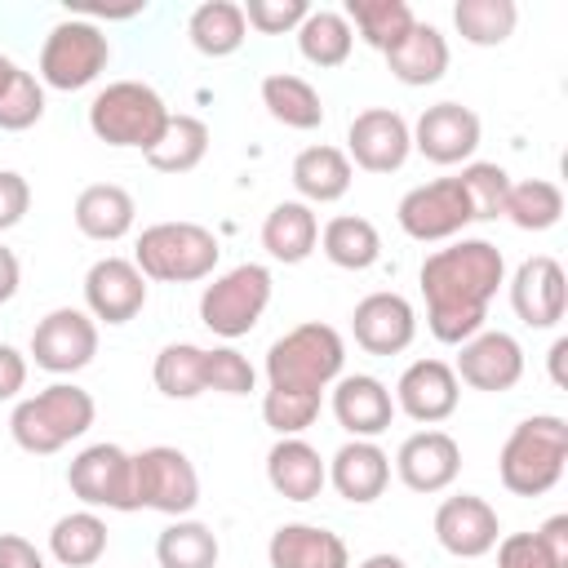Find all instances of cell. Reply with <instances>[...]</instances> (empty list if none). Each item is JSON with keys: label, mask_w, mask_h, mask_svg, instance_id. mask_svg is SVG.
Returning a JSON list of instances; mask_svg holds the SVG:
<instances>
[{"label": "cell", "mask_w": 568, "mask_h": 568, "mask_svg": "<svg viewBox=\"0 0 568 568\" xmlns=\"http://www.w3.org/2000/svg\"><path fill=\"white\" fill-rule=\"evenodd\" d=\"M453 373L470 390H488V395L515 390L524 377V346L506 328H479L475 337H466L457 346Z\"/></svg>", "instance_id": "obj_14"}, {"label": "cell", "mask_w": 568, "mask_h": 568, "mask_svg": "<svg viewBox=\"0 0 568 568\" xmlns=\"http://www.w3.org/2000/svg\"><path fill=\"white\" fill-rule=\"evenodd\" d=\"M40 115H44V84L31 71L18 67L13 80L0 93V129L4 133H22V129L40 124Z\"/></svg>", "instance_id": "obj_43"}, {"label": "cell", "mask_w": 568, "mask_h": 568, "mask_svg": "<svg viewBox=\"0 0 568 568\" xmlns=\"http://www.w3.org/2000/svg\"><path fill=\"white\" fill-rule=\"evenodd\" d=\"M31 209V182L18 169H0V231H13Z\"/></svg>", "instance_id": "obj_47"}, {"label": "cell", "mask_w": 568, "mask_h": 568, "mask_svg": "<svg viewBox=\"0 0 568 568\" xmlns=\"http://www.w3.org/2000/svg\"><path fill=\"white\" fill-rule=\"evenodd\" d=\"M49 555L62 568H93L106 555V524L98 510H71L49 528Z\"/></svg>", "instance_id": "obj_33"}, {"label": "cell", "mask_w": 568, "mask_h": 568, "mask_svg": "<svg viewBox=\"0 0 568 568\" xmlns=\"http://www.w3.org/2000/svg\"><path fill=\"white\" fill-rule=\"evenodd\" d=\"M13 71H18V62H13L9 53H0V93H4V84L13 80Z\"/></svg>", "instance_id": "obj_54"}, {"label": "cell", "mask_w": 568, "mask_h": 568, "mask_svg": "<svg viewBox=\"0 0 568 568\" xmlns=\"http://www.w3.org/2000/svg\"><path fill=\"white\" fill-rule=\"evenodd\" d=\"M355 568H408L399 555H390V550H377V555H368V559H359Z\"/></svg>", "instance_id": "obj_53"}, {"label": "cell", "mask_w": 568, "mask_h": 568, "mask_svg": "<svg viewBox=\"0 0 568 568\" xmlns=\"http://www.w3.org/2000/svg\"><path fill=\"white\" fill-rule=\"evenodd\" d=\"M413 129V151L426 155L430 164H470L475 151H479V138H484V124L470 106L462 102H435L417 115Z\"/></svg>", "instance_id": "obj_15"}, {"label": "cell", "mask_w": 568, "mask_h": 568, "mask_svg": "<svg viewBox=\"0 0 568 568\" xmlns=\"http://www.w3.org/2000/svg\"><path fill=\"white\" fill-rule=\"evenodd\" d=\"M262 106L275 124L297 129V133H311L324 124V102H320L315 84L293 75V71H271L262 80Z\"/></svg>", "instance_id": "obj_30"}, {"label": "cell", "mask_w": 568, "mask_h": 568, "mask_svg": "<svg viewBox=\"0 0 568 568\" xmlns=\"http://www.w3.org/2000/svg\"><path fill=\"white\" fill-rule=\"evenodd\" d=\"M71 217H75V231H80L84 240L115 244V240H124V235L133 231L138 204H133V195H129L120 182H93V186H84V191L75 195Z\"/></svg>", "instance_id": "obj_26"}, {"label": "cell", "mask_w": 568, "mask_h": 568, "mask_svg": "<svg viewBox=\"0 0 568 568\" xmlns=\"http://www.w3.org/2000/svg\"><path fill=\"white\" fill-rule=\"evenodd\" d=\"M564 466H568V422L559 413L524 417L497 453L501 488L515 497H546L564 479Z\"/></svg>", "instance_id": "obj_2"}, {"label": "cell", "mask_w": 568, "mask_h": 568, "mask_svg": "<svg viewBox=\"0 0 568 568\" xmlns=\"http://www.w3.org/2000/svg\"><path fill=\"white\" fill-rule=\"evenodd\" d=\"M222 244L200 222H155L133 244V266L155 284H195L217 271Z\"/></svg>", "instance_id": "obj_6"}, {"label": "cell", "mask_w": 568, "mask_h": 568, "mask_svg": "<svg viewBox=\"0 0 568 568\" xmlns=\"http://www.w3.org/2000/svg\"><path fill=\"white\" fill-rule=\"evenodd\" d=\"M501 537V519L497 510L475 497V493H457L444 497L435 510V541L453 555V559H484Z\"/></svg>", "instance_id": "obj_19"}, {"label": "cell", "mask_w": 568, "mask_h": 568, "mask_svg": "<svg viewBox=\"0 0 568 568\" xmlns=\"http://www.w3.org/2000/svg\"><path fill=\"white\" fill-rule=\"evenodd\" d=\"M98 417V404L84 386L75 382H53L27 399L13 404L9 413V435L22 453L31 457H49V453H62L71 439H80Z\"/></svg>", "instance_id": "obj_3"}, {"label": "cell", "mask_w": 568, "mask_h": 568, "mask_svg": "<svg viewBox=\"0 0 568 568\" xmlns=\"http://www.w3.org/2000/svg\"><path fill=\"white\" fill-rule=\"evenodd\" d=\"M564 355H568V337H555L550 346V382L564 386Z\"/></svg>", "instance_id": "obj_52"}, {"label": "cell", "mask_w": 568, "mask_h": 568, "mask_svg": "<svg viewBox=\"0 0 568 568\" xmlns=\"http://www.w3.org/2000/svg\"><path fill=\"white\" fill-rule=\"evenodd\" d=\"M271 568H351V550L333 528L320 524H280L266 541Z\"/></svg>", "instance_id": "obj_25"}, {"label": "cell", "mask_w": 568, "mask_h": 568, "mask_svg": "<svg viewBox=\"0 0 568 568\" xmlns=\"http://www.w3.org/2000/svg\"><path fill=\"white\" fill-rule=\"evenodd\" d=\"M133 501L138 510H160L169 519H186L200 506V470L173 444H151L133 453Z\"/></svg>", "instance_id": "obj_9"}, {"label": "cell", "mask_w": 568, "mask_h": 568, "mask_svg": "<svg viewBox=\"0 0 568 568\" xmlns=\"http://www.w3.org/2000/svg\"><path fill=\"white\" fill-rule=\"evenodd\" d=\"M457 182H462V191H466V200H470V217H475V222H497V217H501L506 191H510V173H506L501 164H493V160H470V164H462Z\"/></svg>", "instance_id": "obj_41"}, {"label": "cell", "mask_w": 568, "mask_h": 568, "mask_svg": "<svg viewBox=\"0 0 568 568\" xmlns=\"http://www.w3.org/2000/svg\"><path fill=\"white\" fill-rule=\"evenodd\" d=\"M346 368V342L333 324L306 320L271 342L266 351V386L275 390H311L324 395Z\"/></svg>", "instance_id": "obj_5"}, {"label": "cell", "mask_w": 568, "mask_h": 568, "mask_svg": "<svg viewBox=\"0 0 568 568\" xmlns=\"http://www.w3.org/2000/svg\"><path fill=\"white\" fill-rule=\"evenodd\" d=\"M351 333L368 355H399L417 337V311L404 293H368L351 311Z\"/></svg>", "instance_id": "obj_20"}, {"label": "cell", "mask_w": 568, "mask_h": 568, "mask_svg": "<svg viewBox=\"0 0 568 568\" xmlns=\"http://www.w3.org/2000/svg\"><path fill=\"white\" fill-rule=\"evenodd\" d=\"M320 248L342 271H368L382 257V231L359 213H337L320 226Z\"/></svg>", "instance_id": "obj_32"}, {"label": "cell", "mask_w": 568, "mask_h": 568, "mask_svg": "<svg viewBox=\"0 0 568 568\" xmlns=\"http://www.w3.org/2000/svg\"><path fill=\"white\" fill-rule=\"evenodd\" d=\"M293 36H297V53L320 71L342 67L355 49V31L337 9H311Z\"/></svg>", "instance_id": "obj_34"}, {"label": "cell", "mask_w": 568, "mask_h": 568, "mask_svg": "<svg viewBox=\"0 0 568 568\" xmlns=\"http://www.w3.org/2000/svg\"><path fill=\"white\" fill-rule=\"evenodd\" d=\"M186 36H191L195 53H204V58H231L248 40V22H244V9L235 0H204V4L191 9Z\"/></svg>", "instance_id": "obj_31"}, {"label": "cell", "mask_w": 568, "mask_h": 568, "mask_svg": "<svg viewBox=\"0 0 568 568\" xmlns=\"http://www.w3.org/2000/svg\"><path fill=\"white\" fill-rule=\"evenodd\" d=\"M320 399L324 395H311V390H275V386H266V395H262V422L280 439L284 435H302L320 417Z\"/></svg>", "instance_id": "obj_42"}, {"label": "cell", "mask_w": 568, "mask_h": 568, "mask_svg": "<svg viewBox=\"0 0 568 568\" xmlns=\"http://www.w3.org/2000/svg\"><path fill=\"white\" fill-rule=\"evenodd\" d=\"M275 293V280L262 262H240L222 275H213V284H204L200 293V324L226 342L244 337L257 328V320L266 315Z\"/></svg>", "instance_id": "obj_7"}, {"label": "cell", "mask_w": 568, "mask_h": 568, "mask_svg": "<svg viewBox=\"0 0 568 568\" xmlns=\"http://www.w3.org/2000/svg\"><path fill=\"white\" fill-rule=\"evenodd\" d=\"M27 386V355L9 342H0V404L18 399V390Z\"/></svg>", "instance_id": "obj_48"}, {"label": "cell", "mask_w": 568, "mask_h": 568, "mask_svg": "<svg viewBox=\"0 0 568 568\" xmlns=\"http://www.w3.org/2000/svg\"><path fill=\"white\" fill-rule=\"evenodd\" d=\"M169 102L146 80H111L89 102V133L115 151H151L169 124Z\"/></svg>", "instance_id": "obj_4"}, {"label": "cell", "mask_w": 568, "mask_h": 568, "mask_svg": "<svg viewBox=\"0 0 568 568\" xmlns=\"http://www.w3.org/2000/svg\"><path fill=\"white\" fill-rule=\"evenodd\" d=\"M395 222L408 240L439 244V240H457L475 217H470V200H466L462 182L457 178H435V182H422V186L404 191V200L395 204Z\"/></svg>", "instance_id": "obj_10"}, {"label": "cell", "mask_w": 568, "mask_h": 568, "mask_svg": "<svg viewBox=\"0 0 568 568\" xmlns=\"http://www.w3.org/2000/svg\"><path fill=\"white\" fill-rule=\"evenodd\" d=\"M382 58H386V67H390V75H395L399 84L426 89V84L444 80V71H448V40H444L439 27L413 22V31H408L395 49H386Z\"/></svg>", "instance_id": "obj_28"}, {"label": "cell", "mask_w": 568, "mask_h": 568, "mask_svg": "<svg viewBox=\"0 0 568 568\" xmlns=\"http://www.w3.org/2000/svg\"><path fill=\"white\" fill-rule=\"evenodd\" d=\"M67 484L89 510H124V515L138 510V501H133V453H124L120 444L80 448L67 466Z\"/></svg>", "instance_id": "obj_11"}, {"label": "cell", "mask_w": 568, "mask_h": 568, "mask_svg": "<svg viewBox=\"0 0 568 568\" xmlns=\"http://www.w3.org/2000/svg\"><path fill=\"white\" fill-rule=\"evenodd\" d=\"M0 568H44V555L22 532H0Z\"/></svg>", "instance_id": "obj_49"}, {"label": "cell", "mask_w": 568, "mask_h": 568, "mask_svg": "<svg viewBox=\"0 0 568 568\" xmlns=\"http://www.w3.org/2000/svg\"><path fill=\"white\" fill-rule=\"evenodd\" d=\"M217 532L200 519H173L155 537V564L160 568H217Z\"/></svg>", "instance_id": "obj_38"}, {"label": "cell", "mask_w": 568, "mask_h": 568, "mask_svg": "<svg viewBox=\"0 0 568 568\" xmlns=\"http://www.w3.org/2000/svg\"><path fill=\"white\" fill-rule=\"evenodd\" d=\"M510 311L528 328H555L568 311V275L550 253L524 257L510 275Z\"/></svg>", "instance_id": "obj_18"}, {"label": "cell", "mask_w": 568, "mask_h": 568, "mask_svg": "<svg viewBox=\"0 0 568 568\" xmlns=\"http://www.w3.org/2000/svg\"><path fill=\"white\" fill-rule=\"evenodd\" d=\"M532 537L541 541V550L550 555L555 568H568V515H550Z\"/></svg>", "instance_id": "obj_50"}, {"label": "cell", "mask_w": 568, "mask_h": 568, "mask_svg": "<svg viewBox=\"0 0 568 568\" xmlns=\"http://www.w3.org/2000/svg\"><path fill=\"white\" fill-rule=\"evenodd\" d=\"M519 4L515 0H457L453 4V27L466 44L475 49H497L515 36Z\"/></svg>", "instance_id": "obj_37"}, {"label": "cell", "mask_w": 568, "mask_h": 568, "mask_svg": "<svg viewBox=\"0 0 568 568\" xmlns=\"http://www.w3.org/2000/svg\"><path fill=\"white\" fill-rule=\"evenodd\" d=\"M209 155V124L200 120V115H169V124H164V133H160V142L146 151V164L155 169V173H191L200 160Z\"/></svg>", "instance_id": "obj_35"}, {"label": "cell", "mask_w": 568, "mask_h": 568, "mask_svg": "<svg viewBox=\"0 0 568 568\" xmlns=\"http://www.w3.org/2000/svg\"><path fill=\"white\" fill-rule=\"evenodd\" d=\"M342 18H346L351 31H355L368 49H377V53L395 49V44L413 31V22H417L404 0H346V13H342Z\"/></svg>", "instance_id": "obj_36"}, {"label": "cell", "mask_w": 568, "mask_h": 568, "mask_svg": "<svg viewBox=\"0 0 568 568\" xmlns=\"http://www.w3.org/2000/svg\"><path fill=\"white\" fill-rule=\"evenodd\" d=\"M395 413L422 422V426H439L457 413V399H462V382L453 373L448 359H413L399 382H395Z\"/></svg>", "instance_id": "obj_17"}, {"label": "cell", "mask_w": 568, "mask_h": 568, "mask_svg": "<svg viewBox=\"0 0 568 568\" xmlns=\"http://www.w3.org/2000/svg\"><path fill=\"white\" fill-rule=\"evenodd\" d=\"M146 306V275L133 266V257H98L84 271V311L98 324H129Z\"/></svg>", "instance_id": "obj_16"}, {"label": "cell", "mask_w": 568, "mask_h": 568, "mask_svg": "<svg viewBox=\"0 0 568 568\" xmlns=\"http://www.w3.org/2000/svg\"><path fill=\"white\" fill-rule=\"evenodd\" d=\"M493 550H497V568H555L532 532H506L497 537Z\"/></svg>", "instance_id": "obj_46"}, {"label": "cell", "mask_w": 568, "mask_h": 568, "mask_svg": "<svg viewBox=\"0 0 568 568\" xmlns=\"http://www.w3.org/2000/svg\"><path fill=\"white\" fill-rule=\"evenodd\" d=\"M413 155V129L390 106H368L346 124V160L364 173H395Z\"/></svg>", "instance_id": "obj_13"}, {"label": "cell", "mask_w": 568, "mask_h": 568, "mask_svg": "<svg viewBox=\"0 0 568 568\" xmlns=\"http://www.w3.org/2000/svg\"><path fill=\"white\" fill-rule=\"evenodd\" d=\"M501 217H510L519 231H550V226H559V217H564V191H559L550 178L510 182Z\"/></svg>", "instance_id": "obj_39"}, {"label": "cell", "mask_w": 568, "mask_h": 568, "mask_svg": "<svg viewBox=\"0 0 568 568\" xmlns=\"http://www.w3.org/2000/svg\"><path fill=\"white\" fill-rule=\"evenodd\" d=\"M18 284H22V266H18V253H13L9 244H0V306H4V302H13Z\"/></svg>", "instance_id": "obj_51"}, {"label": "cell", "mask_w": 568, "mask_h": 568, "mask_svg": "<svg viewBox=\"0 0 568 568\" xmlns=\"http://www.w3.org/2000/svg\"><path fill=\"white\" fill-rule=\"evenodd\" d=\"M457 470H462V444H457L448 430H435V426L408 435V439L399 444V453H395V475H399V484L413 488V493H426V497L453 488Z\"/></svg>", "instance_id": "obj_21"}, {"label": "cell", "mask_w": 568, "mask_h": 568, "mask_svg": "<svg viewBox=\"0 0 568 568\" xmlns=\"http://www.w3.org/2000/svg\"><path fill=\"white\" fill-rule=\"evenodd\" d=\"M422 297H426V328L444 346H462L475 337L488 320V302L506 284V257L493 240L462 235L444 248L426 253L417 271Z\"/></svg>", "instance_id": "obj_1"}, {"label": "cell", "mask_w": 568, "mask_h": 568, "mask_svg": "<svg viewBox=\"0 0 568 568\" xmlns=\"http://www.w3.org/2000/svg\"><path fill=\"white\" fill-rule=\"evenodd\" d=\"M351 182H355V169L342 146L315 142L293 155V186H297L302 204H337L351 191Z\"/></svg>", "instance_id": "obj_27"}, {"label": "cell", "mask_w": 568, "mask_h": 568, "mask_svg": "<svg viewBox=\"0 0 568 568\" xmlns=\"http://www.w3.org/2000/svg\"><path fill=\"white\" fill-rule=\"evenodd\" d=\"M266 484L284 501H315L324 493V484H328V462L302 435H284L266 453Z\"/></svg>", "instance_id": "obj_24"}, {"label": "cell", "mask_w": 568, "mask_h": 568, "mask_svg": "<svg viewBox=\"0 0 568 568\" xmlns=\"http://www.w3.org/2000/svg\"><path fill=\"white\" fill-rule=\"evenodd\" d=\"M328 484L351 506L377 501L386 493V484H390V457H386V448L377 439H346L328 457Z\"/></svg>", "instance_id": "obj_23"}, {"label": "cell", "mask_w": 568, "mask_h": 568, "mask_svg": "<svg viewBox=\"0 0 568 568\" xmlns=\"http://www.w3.org/2000/svg\"><path fill=\"white\" fill-rule=\"evenodd\" d=\"M333 417L351 439H377L395 417V399H390L382 377L342 373L333 382Z\"/></svg>", "instance_id": "obj_22"}, {"label": "cell", "mask_w": 568, "mask_h": 568, "mask_svg": "<svg viewBox=\"0 0 568 568\" xmlns=\"http://www.w3.org/2000/svg\"><path fill=\"white\" fill-rule=\"evenodd\" d=\"M93 355H98V320L80 306H53L31 328V359L53 377H71L89 368Z\"/></svg>", "instance_id": "obj_12"}, {"label": "cell", "mask_w": 568, "mask_h": 568, "mask_svg": "<svg viewBox=\"0 0 568 568\" xmlns=\"http://www.w3.org/2000/svg\"><path fill=\"white\" fill-rule=\"evenodd\" d=\"M262 248L275 262H284V266L306 262L320 248V217H315V209L302 204V200H280L266 213V222H262Z\"/></svg>", "instance_id": "obj_29"}, {"label": "cell", "mask_w": 568, "mask_h": 568, "mask_svg": "<svg viewBox=\"0 0 568 568\" xmlns=\"http://www.w3.org/2000/svg\"><path fill=\"white\" fill-rule=\"evenodd\" d=\"M240 9H244V22H248L253 31H262V36L297 31L302 18L311 13L306 0H248V4H240Z\"/></svg>", "instance_id": "obj_45"}, {"label": "cell", "mask_w": 568, "mask_h": 568, "mask_svg": "<svg viewBox=\"0 0 568 568\" xmlns=\"http://www.w3.org/2000/svg\"><path fill=\"white\" fill-rule=\"evenodd\" d=\"M155 390L169 395V399H195L204 395V346L195 342H169L160 355H155Z\"/></svg>", "instance_id": "obj_40"}, {"label": "cell", "mask_w": 568, "mask_h": 568, "mask_svg": "<svg viewBox=\"0 0 568 568\" xmlns=\"http://www.w3.org/2000/svg\"><path fill=\"white\" fill-rule=\"evenodd\" d=\"M111 62V40L93 18H62L40 44V84L58 93L89 89Z\"/></svg>", "instance_id": "obj_8"}, {"label": "cell", "mask_w": 568, "mask_h": 568, "mask_svg": "<svg viewBox=\"0 0 568 568\" xmlns=\"http://www.w3.org/2000/svg\"><path fill=\"white\" fill-rule=\"evenodd\" d=\"M257 382L253 364L235 351V346H209L204 351V390H217V395H248Z\"/></svg>", "instance_id": "obj_44"}]
</instances>
